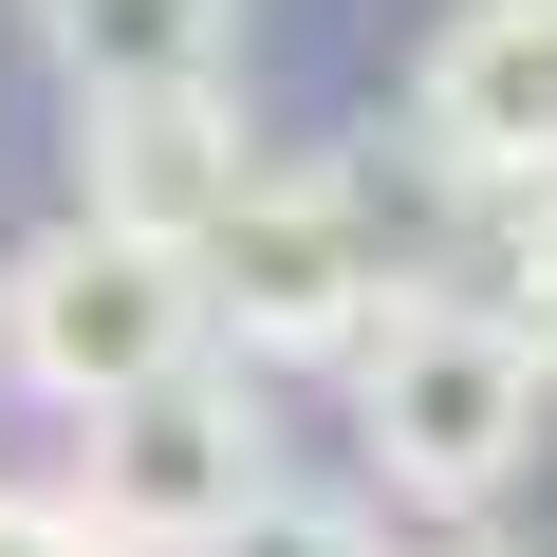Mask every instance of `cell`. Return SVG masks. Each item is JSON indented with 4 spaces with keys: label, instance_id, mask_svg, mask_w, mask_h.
Returning a JSON list of instances; mask_svg holds the SVG:
<instances>
[{
    "label": "cell",
    "instance_id": "6da1fadb",
    "mask_svg": "<svg viewBox=\"0 0 557 557\" xmlns=\"http://www.w3.org/2000/svg\"><path fill=\"white\" fill-rule=\"evenodd\" d=\"M539 409H557V372H539V335L502 317V298H446V278H391V298L354 317V428H372V465L409 483V502H502L520 465H539Z\"/></svg>",
    "mask_w": 557,
    "mask_h": 557
},
{
    "label": "cell",
    "instance_id": "7a4b0ae2",
    "mask_svg": "<svg viewBox=\"0 0 557 557\" xmlns=\"http://www.w3.org/2000/svg\"><path fill=\"white\" fill-rule=\"evenodd\" d=\"M186 278H205V354L317 372V354H354V317L391 298V242H372L354 168H242V205L186 242Z\"/></svg>",
    "mask_w": 557,
    "mask_h": 557
},
{
    "label": "cell",
    "instance_id": "3957f363",
    "mask_svg": "<svg viewBox=\"0 0 557 557\" xmlns=\"http://www.w3.org/2000/svg\"><path fill=\"white\" fill-rule=\"evenodd\" d=\"M278 483V428H260V391H242V354H168L149 391H94L75 409V520L112 539V557H186L205 520H242Z\"/></svg>",
    "mask_w": 557,
    "mask_h": 557
},
{
    "label": "cell",
    "instance_id": "277c9868",
    "mask_svg": "<svg viewBox=\"0 0 557 557\" xmlns=\"http://www.w3.org/2000/svg\"><path fill=\"white\" fill-rule=\"evenodd\" d=\"M168 354H205V278L186 242H131V223H57L0 260V391H38V409H94V391H149Z\"/></svg>",
    "mask_w": 557,
    "mask_h": 557
},
{
    "label": "cell",
    "instance_id": "5b68a950",
    "mask_svg": "<svg viewBox=\"0 0 557 557\" xmlns=\"http://www.w3.org/2000/svg\"><path fill=\"white\" fill-rule=\"evenodd\" d=\"M242 168H260V131H242V94H223V75L75 94V205H94V223H131V242H205V223L242 205Z\"/></svg>",
    "mask_w": 557,
    "mask_h": 557
},
{
    "label": "cell",
    "instance_id": "8992f818",
    "mask_svg": "<svg viewBox=\"0 0 557 557\" xmlns=\"http://www.w3.org/2000/svg\"><path fill=\"white\" fill-rule=\"evenodd\" d=\"M409 131L483 205L557 186V0H465V20L428 38V75H409Z\"/></svg>",
    "mask_w": 557,
    "mask_h": 557
},
{
    "label": "cell",
    "instance_id": "52a82bcc",
    "mask_svg": "<svg viewBox=\"0 0 557 557\" xmlns=\"http://www.w3.org/2000/svg\"><path fill=\"white\" fill-rule=\"evenodd\" d=\"M242 0H38V57L75 94H131V75H223Z\"/></svg>",
    "mask_w": 557,
    "mask_h": 557
},
{
    "label": "cell",
    "instance_id": "ba28073f",
    "mask_svg": "<svg viewBox=\"0 0 557 557\" xmlns=\"http://www.w3.org/2000/svg\"><path fill=\"white\" fill-rule=\"evenodd\" d=\"M186 557H391V539H372L354 502H317V483H260V502H242V520H205Z\"/></svg>",
    "mask_w": 557,
    "mask_h": 557
},
{
    "label": "cell",
    "instance_id": "9c48e42d",
    "mask_svg": "<svg viewBox=\"0 0 557 557\" xmlns=\"http://www.w3.org/2000/svg\"><path fill=\"white\" fill-rule=\"evenodd\" d=\"M502 317L539 335V372H557V186H520V260H502Z\"/></svg>",
    "mask_w": 557,
    "mask_h": 557
},
{
    "label": "cell",
    "instance_id": "30bf717a",
    "mask_svg": "<svg viewBox=\"0 0 557 557\" xmlns=\"http://www.w3.org/2000/svg\"><path fill=\"white\" fill-rule=\"evenodd\" d=\"M0 557H112V539H94L57 483H0Z\"/></svg>",
    "mask_w": 557,
    "mask_h": 557
},
{
    "label": "cell",
    "instance_id": "8fae6325",
    "mask_svg": "<svg viewBox=\"0 0 557 557\" xmlns=\"http://www.w3.org/2000/svg\"><path fill=\"white\" fill-rule=\"evenodd\" d=\"M428 557H502V539H428Z\"/></svg>",
    "mask_w": 557,
    "mask_h": 557
}]
</instances>
